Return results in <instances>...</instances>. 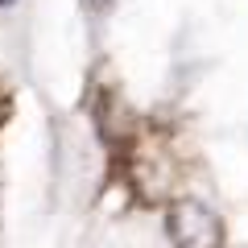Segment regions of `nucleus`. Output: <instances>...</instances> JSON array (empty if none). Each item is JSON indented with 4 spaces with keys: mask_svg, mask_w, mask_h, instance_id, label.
Wrapping results in <instances>:
<instances>
[{
    "mask_svg": "<svg viewBox=\"0 0 248 248\" xmlns=\"http://www.w3.org/2000/svg\"><path fill=\"white\" fill-rule=\"evenodd\" d=\"M83 4H87V9H91V13H104V9H108V4H112V0H83Z\"/></svg>",
    "mask_w": 248,
    "mask_h": 248,
    "instance_id": "obj_2",
    "label": "nucleus"
},
{
    "mask_svg": "<svg viewBox=\"0 0 248 248\" xmlns=\"http://www.w3.org/2000/svg\"><path fill=\"white\" fill-rule=\"evenodd\" d=\"M0 4H13V0H0Z\"/></svg>",
    "mask_w": 248,
    "mask_h": 248,
    "instance_id": "obj_4",
    "label": "nucleus"
},
{
    "mask_svg": "<svg viewBox=\"0 0 248 248\" xmlns=\"http://www.w3.org/2000/svg\"><path fill=\"white\" fill-rule=\"evenodd\" d=\"M4 120H9V104L0 99V128H4Z\"/></svg>",
    "mask_w": 248,
    "mask_h": 248,
    "instance_id": "obj_3",
    "label": "nucleus"
},
{
    "mask_svg": "<svg viewBox=\"0 0 248 248\" xmlns=\"http://www.w3.org/2000/svg\"><path fill=\"white\" fill-rule=\"evenodd\" d=\"M166 232L174 240V248H219L223 244V228L215 219V211L207 203H199V199H178V203H170Z\"/></svg>",
    "mask_w": 248,
    "mask_h": 248,
    "instance_id": "obj_1",
    "label": "nucleus"
}]
</instances>
